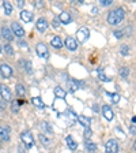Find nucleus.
<instances>
[{"mask_svg": "<svg viewBox=\"0 0 136 153\" xmlns=\"http://www.w3.org/2000/svg\"><path fill=\"white\" fill-rule=\"evenodd\" d=\"M105 152L106 153H118V142L116 140H109L105 145Z\"/></svg>", "mask_w": 136, "mask_h": 153, "instance_id": "nucleus-3", "label": "nucleus"}, {"mask_svg": "<svg viewBox=\"0 0 136 153\" xmlns=\"http://www.w3.org/2000/svg\"><path fill=\"white\" fill-rule=\"evenodd\" d=\"M4 51H6V53L8 55V56H14V49H12V47H11L10 44L4 45Z\"/></svg>", "mask_w": 136, "mask_h": 153, "instance_id": "nucleus-29", "label": "nucleus"}, {"mask_svg": "<svg viewBox=\"0 0 136 153\" xmlns=\"http://www.w3.org/2000/svg\"><path fill=\"white\" fill-rule=\"evenodd\" d=\"M35 51H37L38 56L44 57V59H48V57H49V49H48V47L44 44V42H40V44H37V47H35Z\"/></svg>", "mask_w": 136, "mask_h": 153, "instance_id": "nucleus-5", "label": "nucleus"}, {"mask_svg": "<svg viewBox=\"0 0 136 153\" xmlns=\"http://www.w3.org/2000/svg\"><path fill=\"white\" fill-rule=\"evenodd\" d=\"M98 71H99V79H101V81H105V82L110 81V78H108V76L105 75V74H102V73H101V70H98Z\"/></svg>", "mask_w": 136, "mask_h": 153, "instance_id": "nucleus-34", "label": "nucleus"}, {"mask_svg": "<svg viewBox=\"0 0 136 153\" xmlns=\"http://www.w3.org/2000/svg\"><path fill=\"white\" fill-rule=\"evenodd\" d=\"M11 30H12L14 36H16V37H23V36H25V29L19 25L18 22L11 23Z\"/></svg>", "mask_w": 136, "mask_h": 153, "instance_id": "nucleus-6", "label": "nucleus"}, {"mask_svg": "<svg viewBox=\"0 0 136 153\" xmlns=\"http://www.w3.org/2000/svg\"><path fill=\"white\" fill-rule=\"evenodd\" d=\"M51 45L59 49V48L63 47V40H61V38L59 37V36H54V37L51 40Z\"/></svg>", "mask_w": 136, "mask_h": 153, "instance_id": "nucleus-16", "label": "nucleus"}, {"mask_svg": "<svg viewBox=\"0 0 136 153\" xmlns=\"http://www.w3.org/2000/svg\"><path fill=\"white\" fill-rule=\"evenodd\" d=\"M93 108L95 109V112H98V105H95V104H94V105H93Z\"/></svg>", "mask_w": 136, "mask_h": 153, "instance_id": "nucleus-41", "label": "nucleus"}, {"mask_svg": "<svg viewBox=\"0 0 136 153\" xmlns=\"http://www.w3.org/2000/svg\"><path fill=\"white\" fill-rule=\"evenodd\" d=\"M35 26H37V30H38V32L44 33L45 30H46V29H48V26H49V23H48V21H46V19H45V18H40V19H38V21H37V25H35Z\"/></svg>", "mask_w": 136, "mask_h": 153, "instance_id": "nucleus-11", "label": "nucleus"}, {"mask_svg": "<svg viewBox=\"0 0 136 153\" xmlns=\"http://www.w3.org/2000/svg\"><path fill=\"white\" fill-rule=\"evenodd\" d=\"M91 130H90V128H86V131H85V138L86 140H89L90 137H91Z\"/></svg>", "mask_w": 136, "mask_h": 153, "instance_id": "nucleus-35", "label": "nucleus"}, {"mask_svg": "<svg viewBox=\"0 0 136 153\" xmlns=\"http://www.w3.org/2000/svg\"><path fill=\"white\" fill-rule=\"evenodd\" d=\"M123 30H117V32H114L113 33V34H114V37H116V38H121V37H123Z\"/></svg>", "mask_w": 136, "mask_h": 153, "instance_id": "nucleus-36", "label": "nucleus"}, {"mask_svg": "<svg viewBox=\"0 0 136 153\" xmlns=\"http://www.w3.org/2000/svg\"><path fill=\"white\" fill-rule=\"evenodd\" d=\"M65 94H67L65 90L61 89L60 86H56V88H54V96H56V97H59V99H64Z\"/></svg>", "mask_w": 136, "mask_h": 153, "instance_id": "nucleus-19", "label": "nucleus"}, {"mask_svg": "<svg viewBox=\"0 0 136 153\" xmlns=\"http://www.w3.org/2000/svg\"><path fill=\"white\" fill-rule=\"evenodd\" d=\"M1 36L4 37V40H7V41H12L14 40V33H12V30H10L8 27H6V26H3L1 27Z\"/></svg>", "mask_w": 136, "mask_h": 153, "instance_id": "nucleus-9", "label": "nucleus"}, {"mask_svg": "<svg viewBox=\"0 0 136 153\" xmlns=\"http://www.w3.org/2000/svg\"><path fill=\"white\" fill-rule=\"evenodd\" d=\"M32 102L35 105V107H38V108H44V107H45L44 101H42L40 97H33V99H32Z\"/></svg>", "mask_w": 136, "mask_h": 153, "instance_id": "nucleus-23", "label": "nucleus"}, {"mask_svg": "<svg viewBox=\"0 0 136 153\" xmlns=\"http://www.w3.org/2000/svg\"><path fill=\"white\" fill-rule=\"evenodd\" d=\"M41 126H42V128H44V130L46 131V133H52V127H51V126H49V124L46 123V122H42V123H41Z\"/></svg>", "mask_w": 136, "mask_h": 153, "instance_id": "nucleus-31", "label": "nucleus"}, {"mask_svg": "<svg viewBox=\"0 0 136 153\" xmlns=\"http://www.w3.org/2000/svg\"><path fill=\"white\" fill-rule=\"evenodd\" d=\"M102 114H104V116H105L106 120H113L114 114H113V111H112V108L109 107V105H104V107H102Z\"/></svg>", "mask_w": 136, "mask_h": 153, "instance_id": "nucleus-10", "label": "nucleus"}, {"mask_svg": "<svg viewBox=\"0 0 136 153\" xmlns=\"http://www.w3.org/2000/svg\"><path fill=\"white\" fill-rule=\"evenodd\" d=\"M132 122L136 124V116H133V118H132Z\"/></svg>", "mask_w": 136, "mask_h": 153, "instance_id": "nucleus-42", "label": "nucleus"}, {"mask_svg": "<svg viewBox=\"0 0 136 153\" xmlns=\"http://www.w3.org/2000/svg\"><path fill=\"white\" fill-rule=\"evenodd\" d=\"M112 96V101L114 102V104H117L118 101H120V96L117 94V93H116V94H110Z\"/></svg>", "mask_w": 136, "mask_h": 153, "instance_id": "nucleus-33", "label": "nucleus"}, {"mask_svg": "<svg viewBox=\"0 0 136 153\" xmlns=\"http://www.w3.org/2000/svg\"><path fill=\"white\" fill-rule=\"evenodd\" d=\"M68 85H70V88H71V92H76V90L79 89V86H80V85H83V83L78 82V81L71 79V81H68Z\"/></svg>", "mask_w": 136, "mask_h": 153, "instance_id": "nucleus-20", "label": "nucleus"}, {"mask_svg": "<svg viewBox=\"0 0 136 153\" xmlns=\"http://www.w3.org/2000/svg\"><path fill=\"white\" fill-rule=\"evenodd\" d=\"M67 143H68V148H70L71 150H75L76 148H78V143H76V141L74 140L71 135H68V137H67Z\"/></svg>", "mask_w": 136, "mask_h": 153, "instance_id": "nucleus-18", "label": "nucleus"}, {"mask_svg": "<svg viewBox=\"0 0 136 153\" xmlns=\"http://www.w3.org/2000/svg\"><path fill=\"white\" fill-rule=\"evenodd\" d=\"M67 115H68V118L71 119V123H75V122L79 119L78 116H76V114L74 111H68V112H67Z\"/></svg>", "mask_w": 136, "mask_h": 153, "instance_id": "nucleus-27", "label": "nucleus"}, {"mask_svg": "<svg viewBox=\"0 0 136 153\" xmlns=\"http://www.w3.org/2000/svg\"><path fill=\"white\" fill-rule=\"evenodd\" d=\"M85 145H86V149L89 150L90 153H94L95 150H97V145H95L94 142H91V141H89V140L86 141V143H85Z\"/></svg>", "mask_w": 136, "mask_h": 153, "instance_id": "nucleus-21", "label": "nucleus"}, {"mask_svg": "<svg viewBox=\"0 0 136 153\" xmlns=\"http://www.w3.org/2000/svg\"><path fill=\"white\" fill-rule=\"evenodd\" d=\"M0 94H1L4 101H10L11 100V92H10V89L7 86H3V85L0 86Z\"/></svg>", "mask_w": 136, "mask_h": 153, "instance_id": "nucleus-12", "label": "nucleus"}, {"mask_svg": "<svg viewBox=\"0 0 136 153\" xmlns=\"http://www.w3.org/2000/svg\"><path fill=\"white\" fill-rule=\"evenodd\" d=\"M0 74L3 78H10V76L12 75V68L6 63H1L0 64Z\"/></svg>", "mask_w": 136, "mask_h": 153, "instance_id": "nucleus-7", "label": "nucleus"}, {"mask_svg": "<svg viewBox=\"0 0 136 153\" xmlns=\"http://www.w3.org/2000/svg\"><path fill=\"white\" fill-rule=\"evenodd\" d=\"M99 3H101V6H104V7H108V6H110V4L113 3V0H101Z\"/></svg>", "mask_w": 136, "mask_h": 153, "instance_id": "nucleus-32", "label": "nucleus"}, {"mask_svg": "<svg viewBox=\"0 0 136 153\" xmlns=\"http://www.w3.org/2000/svg\"><path fill=\"white\" fill-rule=\"evenodd\" d=\"M91 14H94V15H95V14H98V8H93L91 10Z\"/></svg>", "mask_w": 136, "mask_h": 153, "instance_id": "nucleus-40", "label": "nucleus"}, {"mask_svg": "<svg viewBox=\"0 0 136 153\" xmlns=\"http://www.w3.org/2000/svg\"><path fill=\"white\" fill-rule=\"evenodd\" d=\"M120 53L123 55V56H128V55H129V47H128V45H123V47L120 48Z\"/></svg>", "mask_w": 136, "mask_h": 153, "instance_id": "nucleus-28", "label": "nucleus"}, {"mask_svg": "<svg viewBox=\"0 0 136 153\" xmlns=\"http://www.w3.org/2000/svg\"><path fill=\"white\" fill-rule=\"evenodd\" d=\"M0 138L3 141H8L10 140V128L8 127H3L0 126Z\"/></svg>", "mask_w": 136, "mask_h": 153, "instance_id": "nucleus-15", "label": "nucleus"}, {"mask_svg": "<svg viewBox=\"0 0 136 153\" xmlns=\"http://www.w3.org/2000/svg\"><path fill=\"white\" fill-rule=\"evenodd\" d=\"M16 4H18V7H23V4H25V1H23V0H19V1H18V3H16Z\"/></svg>", "mask_w": 136, "mask_h": 153, "instance_id": "nucleus-39", "label": "nucleus"}, {"mask_svg": "<svg viewBox=\"0 0 136 153\" xmlns=\"http://www.w3.org/2000/svg\"><path fill=\"white\" fill-rule=\"evenodd\" d=\"M0 52H1V45H0Z\"/></svg>", "mask_w": 136, "mask_h": 153, "instance_id": "nucleus-44", "label": "nucleus"}, {"mask_svg": "<svg viewBox=\"0 0 136 153\" xmlns=\"http://www.w3.org/2000/svg\"><path fill=\"white\" fill-rule=\"evenodd\" d=\"M15 92H16V94H18V96H25V94H26L25 86L21 85V83H19V85H16V86H15Z\"/></svg>", "mask_w": 136, "mask_h": 153, "instance_id": "nucleus-24", "label": "nucleus"}, {"mask_svg": "<svg viewBox=\"0 0 136 153\" xmlns=\"http://www.w3.org/2000/svg\"><path fill=\"white\" fill-rule=\"evenodd\" d=\"M59 22H60V19H59V18H54V19H53V22H52V23H53L54 27H59Z\"/></svg>", "mask_w": 136, "mask_h": 153, "instance_id": "nucleus-37", "label": "nucleus"}, {"mask_svg": "<svg viewBox=\"0 0 136 153\" xmlns=\"http://www.w3.org/2000/svg\"><path fill=\"white\" fill-rule=\"evenodd\" d=\"M129 75V70H128V67H121L120 68V76L121 78H128Z\"/></svg>", "mask_w": 136, "mask_h": 153, "instance_id": "nucleus-26", "label": "nucleus"}, {"mask_svg": "<svg viewBox=\"0 0 136 153\" xmlns=\"http://www.w3.org/2000/svg\"><path fill=\"white\" fill-rule=\"evenodd\" d=\"M11 111H12L14 114H16V112L19 111V102L16 101V100H14V101L11 102Z\"/></svg>", "mask_w": 136, "mask_h": 153, "instance_id": "nucleus-30", "label": "nucleus"}, {"mask_svg": "<svg viewBox=\"0 0 136 153\" xmlns=\"http://www.w3.org/2000/svg\"><path fill=\"white\" fill-rule=\"evenodd\" d=\"M59 19H60V22L63 23V25L71 23V15H70V13H67V11H63V13L59 15Z\"/></svg>", "mask_w": 136, "mask_h": 153, "instance_id": "nucleus-14", "label": "nucleus"}, {"mask_svg": "<svg viewBox=\"0 0 136 153\" xmlns=\"http://www.w3.org/2000/svg\"><path fill=\"white\" fill-rule=\"evenodd\" d=\"M33 18H34V15H33L32 11H27V10H22L21 11V19H22L23 22H26V23L32 22Z\"/></svg>", "mask_w": 136, "mask_h": 153, "instance_id": "nucleus-8", "label": "nucleus"}, {"mask_svg": "<svg viewBox=\"0 0 136 153\" xmlns=\"http://www.w3.org/2000/svg\"><path fill=\"white\" fill-rule=\"evenodd\" d=\"M38 140L41 141V143L44 146H49V145H51V140H49L45 134H40V135H38Z\"/></svg>", "mask_w": 136, "mask_h": 153, "instance_id": "nucleus-22", "label": "nucleus"}, {"mask_svg": "<svg viewBox=\"0 0 136 153\" xmlns=\"http://www.w3.org/2000/svg\"><path fill=\"white\" fill-rule=\"evenodd\" d=\"M3 7H4V11H6L7 15H11V14H12V6H11L8 1H4Z\"/></svg>", "mask_w": 136, "mask_h": 153, "instance_id": "nucleus-25", "label": "nucleus"}, {"mask_svg": "<svg viewBox=\"0 0 136 153\" xmlns=\"http://www.w3.org/2000/svg\"><path fill=\"white\" fill-rule=\"evenodd\" d=\"M124 18H125V11H124V8L118 7V8L113 10V11H110L108 14V23H110V25H118V23L123 22Z\"/></svg>", "mask_w": 136, "mask_h": 153, "instance_id": "nucleus-1", "label": "nucleus"}, {"mask_svg": "<svg viewBox=\"0 0 136 153\" xmlns=\"http://www.w3.org/2000/svg\"><path fill=\"white\" fill-rule=\"evenodd\" d=\"M21 140H22V142L26 145L27 149H30V148L34 145V140H33V135L30 131H23V133H21Z\"/></svg>", "mask_w": 136, "mask_h": 153, "instance_id": "nucleus-2", "label": "nucleus"}, {"mask_svg": "<svg viewBox=\"0 0 136 153\" xmlns=\"http://www.w3.org/2000/svg\"><path fill=\"white\" fill-rule=\"evenodd\" d=\"M90 37V30L87 27H80L78 32H76V38H78V41L79 42H85L87 41V38Z\"/></svg>", "mask_w": 136, "mask_h": 153, "instance_id": "nucleus-4", "label": "nucleus"}, {"mask_svg": "<svg viewBox=\"0 0 136 153\" xmlns=\"http://www.w3.org/2000/svg\"><path fill=\"white\" fill-rule=\"evenodd\" d=\"M133 149H135V150H136V142H135V143H133Z\"/></svg>", "mask_w": 136, "mask_h": 153, "instance_id": "nucleus-43", "label": "nucleus"}, {"mask_svg": "<svg viewBox=\"0 0 136 153\" xmlns=\"http://www.w3.org/2000/svg\"><path fill=\"white\" fill-rule=\"evenodd\" d=\"M65 47L70 49V51H75L76 48H78V42H76L75 38L72 37H67L65 38Z\"/></svg>", "mask_w": 136, "mask_h": 153, "instance_id": "nucleus-13", "label": "nucleus"}, {"mask_svg": "<svg viewBox=\"0 0 136 153\" xmlns=\"http://www.w3.org/2000/svg\"><path fill=\"white\" fill-rule=\"evenodd\" d=\"M129 131L133 134V135H136V126H131V127H129Z\"/></svg>", "mask_w": 136, "mask_h": 153, "instance_id": "nucleus-38", "label": "nucleus"}, {"mask_svg": "<svg viewBox=\"0 0 136 153\" xmlns=\"http://www.w3.org/2000/svg\"><path fill=\"white\" fill-rule=\"evenodd\" d=\"M78 120H79V123L82 124V126H85L86 128H90V124H91V119L90 118H87V116H79V119H78Z\"/></svg>", "mask_w": 136, "mask_h": 153, "instance_id": "nucleus-17", "label": "nucleus"}]
</instances>
